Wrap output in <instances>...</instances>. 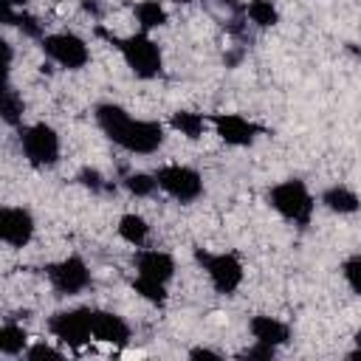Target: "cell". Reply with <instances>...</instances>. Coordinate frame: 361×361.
Returning <instances> with one entry per match:
<instances>
[{"mask_svg":"<svg viewBox=\"0 0 361 361\" xmlns=\"http://www.w3.org/2000/svg\"><path fill=\"white\" fill-rule=\"evenodd\" d=\"M34 234H37V220H34L31 209H25V206H3L0 209V240L8 248L20 251V248L31 245Z\"/></svg>","mask_w":361,"mask_h":361,"instance_id":"cell-11","label":"cell"},{"mask_svg":"<svg viewBox=\"0 0 361 361\" xmlns=\"http://www.w3.org/2000/svg\"><path fill=\"white\" fill-rule=\"evenodd\" d=\"M186 355H189L192 361H203V358H214V361H223V358H226L220 350H212V347H203V344H200V347H189V350H186Z\"/></svg>","mask_w":361,"mask_h":361,"instance_id":"cell-29","label":"cell"},{"mask_svg":"<svg viewBox=\"0 0 361 361\" xmlns=\"http://www.w3.org/2000/svg\"><path fill=\"white\" fill-rule=\"evenodd\" d=\"M169 130H175L178 135H183L186 141H197L203 138L206 127H209V116L206 113H197V110H175L166 121Z\"/></svg>","mask_w":361,"mask_h":361,"instance_id":"cell-17","label":"cell"},{"mask_svg":"<svg viewBox=\"0 0 361 361\" xmlns=\"http://www.w3.org/2000/svg\"><path fill=\"white\" fill-rule=\"evenodd\" d=\"M0 118H3V124L11 127V130H20V127H23V118H25V102H23V96L17 93V87H14L8 79L3 82Z\"/></svg>","mask_w":361,"mask_h":361,"instance_id":"cell-19","label":"cell"},{"mask_svg":"<svg viewBox=\"0 0 361 361\" xmlns=\"http://www.w3.org/2000/svg\"><path fill=\"white\" fill-rule=\"evenodd\" d=\"M245 20L259 28V31H268L279 23V8L271 3V0H245Z\"/></svg>","mask_w":361,"mask_h":361,"instance_id":"cell-22","label":"cell"},{"mask_svg":"<svg viewBox=\"0 0 361 361\" xmlns=\"http://www.w3.org/2000/svg\"><path fill=\"white\" fill-rule=\"evenodd\" d=\"M82 189H87L90 195H102V192H110V183H107V178L96 169V166H82L79 172H76V178H73Z\"/></svg>","mask_w":361,"mask_h":361,"instance_id":"cell-25","label":"cell"},{"mask_svg":"<svg viewBox=\"0 0 361 361\" xmlns=\"http://www.w3.org/2000/svg\"><path fill=\"white\" fill-rule=\"evenodd\" d=\"M45 327L68 350H85L93 341V307L79 305V307L56 310L48 316Z\"/></svg>","mask_w":361,"mask_h":361,"instance_id":"cell-6","label":"cell"},{"mask_svg":"<svg viewBox=\"0 0 361 361\" xmlns=\"http://www.w3.org/2000/svg\"><path fill=\"white\" fill-rule=\"evenodd\" d=\"M65 355H68L65 350H59V347H54L48 341H31L28 350L23 353L25 361H62Z\"/></svg>","mask_w":361,"mask_h":361,"instance_id":"cell-27","label":"cell"},{"mask_svg":"<svg viewBox=\"0 0 361 361\" xmlns=\"http://www.w3.org/2000/svg\"><path fill=\"white\" fill-rule=\"evenodd\" d=\"M248 333L254 341H262V344H271V347H285L290 341V324L276 319V316H268V313H254L248 319Z\"/></svg>","mask_w":361,"mask_h":361,"instance_id":"cell-14","label":"cell"},{"mask_svg":"<svg viewBox=\"0 0 361 361\" xmlns=\"http://www.w3.org/2000/svg\"><path fill=\"white\" fill-rule=\"evenodd\" d=\"M93 121L102 135L130 155H152L166 141V124L158 118H135L116 102H99L93 107Z\"/></svg>","mask_w":361,"mask_h":361,"instance_id":"cell-1","label":"cell"},{"mask_svg":"<svg viewBox=\"0 0 361 361\" xmlns=\"http://www.w3.org/2000/svg\"><path fill=\"white\" fill-rule=\"evenodd\" d=\"M3 23L6 25H14L23 37H28V39H42L45 37V25L39 23V17H34L31 11H25V8H11V6H6L3 3Z\"/></svg>","mask_w":361,"mask_h":361,"instance_id":"cell-20","label":"cell"},{"mask_svg":"<svg viewBox=\"0 0 361 361\" xmlns=\"http://www.w3.org/2000/svg\"><path fill=\"white\" fill-rule=\"evenodd\" d=\"M338 271H341L344 285H347L355 296H361V254H350V257H344Z\"/></svg>","mask_w":361,"mask_h":361,"instance_id":"cell-26","label":"cell"},{"mask_svg":"<svg viewBox=\"0 0 361 361\" xmlns=\"http://www.w3.org/2000/svg\"><path fill=\"white\" fill-rule=\"evenodd\" d=\"M206 116H209V127L214 130V135L228 147H251L257 138L268 135V127L240 113H206Z\"/></svg>","mask_w":361,"mask_h":361,"instance_id":"cell-10","label":"cell"},{"mask_svg":"<svg viewBox=\"0 0 361 361\" xmlns=\"http://www.w3.org/2000/svg\"><path fill=\"white\" fill-rule=\"evenodd\" d=\"M42 271L56 296H79L93 285V274L79 254H68L56 262H48Z\"/></svg>","mask_w":361,"mask_h":361,"instance_id":"cell-8","label":"cell"},{"mask_svg":"<svg viewBox=\"0 0 361 361\" xmlns=\"http://www.w3.org/2000/svg\"><path fill=\"white\" fill-rule=\"evenodd\" d=\"M3 3H6V6H11V8H25L31 0H3Z\"/></svg>","mask_w":361,"mask_h":361,"instance_id":"cell-32","label":"cell"},{"mask_svg":"<svg viewBox=\"0 0 361 361\" xmlns=\"http://www.w3.org/2000/svg\"><path fill=\"white\" fill-rule=\"evenodd\" d=\"M133 290H135L144 302H149V305H155V307H164L166 299H169V285L155 282V279H144V276H133Z\"/></svg>","mask_w":361,"mask_h":361,"instance_id":"cell-24","label":"cell"},{"mask_svg":"<svg viewBox=\"0 0 361 361\" xmlns=\"http://www.w3.org/2000/svg\"><path fill=\"white\" fill-rule=\"evenodd\" d=\"M133 338V327L116 310H93V341L124 350Z\"/></svg>","mask_w":361,"mask_h":361,"instance_id":"cell-13","label":"cell"},{"mask_svg":"<svg viewBox=\"0 0 361 361\" xmlns=\"http://www.w3.org/2000/svg\"><path fill=\"white\" fill-rule=\"evenodd\" d=\"M82 8H85L87 14H93V17H102V8H99V3H96V0H85V3H82Z\"/></svg>","mask_w":361,"mask_h":361,"instance_id":"cell-31","label":"cell"},{"mask_svg":"<svg viewBox=\"0 0 361 361\" xmlns=\"http://www.w3.org/2000/svg\"><path fill=\"white\" fill-rule=\"evenodd\" d=\"M39 48H42L45 59H51L62 71H82L90 62V45L79 34H73V31L45 34L39 39Z\"/></svg>","mask_w":361,"mask_h":361,"instance_id":"cell-9","label":"cell"},{"mask_svg":"<svg viewBox=\"0 0 361 361\" xmlns=\"http://www.w3.org/2000/svg\"><path fill=\"white\" fill-rule=\"evenodd\" d=\"M319 203H322L327 212H333V214H358V212H361V197H358V192L350 189V186H344V183L327 186V189L322 192Z\"/></svg>","mask_w":361,"mask_h":361,"instance_id":"cell-15","label":"cell"},{"mask_svg":"<svg viewBox=\"0 0 361 361\" xmlns=\"http://www.w3.org/2000/svg\"><path fill=\"white\" fill-rule=\"evenodd\" d=\"M166 3H175V6H189V3H195V0H166Z\"/></svg>","mask_w":361,"mask_h":361,"instance_id":"cell-33","label":"cell"},{"mask_svg":"<svg viewBox=\"0 0 361 361\" xmlns=\"http://www.w3.org/2000/svg\"><path fill=\"white\" fill-rule=\"evenodd\" d=\"M121 186L133 197H152L158 189V180H155V172H127L121 178Z\"/></svg>","mask_w":361,"mask_h":361,"instance_id":"cell-23","label":"cell"},{"mask_svg":"<svg viewBox=\"0 0 361 361\" xmlns=\"http://www.w3.org/2000/svg\"><path fill=\"white\" fill-rule=\"evenodd\" d=\"M155 180H158V189L172 197L175 203H195L203 197L206 186H203V175L195 169V166H186V164H164L155 169Z\"/></svg>","mask_w":361,"mask_h":361,"instance_id":"cell-7","label":"cell"},{"mask_svg":"<svg viewBox=\"0 0 361 361\" xmlns=\"http://www.w3.org/2000/svg\"><path fill=\"white\" fill-rule=\"evenodd\" d=\"M133 268H135V276H144V279H155V282H164L169 285L175 279V257L169 251H161V248H135L133 254Z\"/></svg>","mask_w":361,"mask_h":361,"instance_id":"cell-12","label":"cell"},{"mask_svg":"<svg viewBox=\"0 0 361 361\" xmlns=\"http://www.w3.org/2000/svg\"><path fill=\"white\" fill-rule=\"evenodd\" d=\"M116 231H118V237H121L127 245H133V248H144V245L149 243V223H147V217H141L138 212H124V214L118 217V223H116Z\"/></svg>","mask_w":361,"mask_h":361,"instance_id":"cell-18","label":"cell"},{"mask_svg":"<svg viewBox=\"0 0 361 361\" xmlns=\"http://www.w3.org/2000/svg\"><path fill=\"white\" fill-rule=\"evenodd\" d=\"M17 144L20 152L25 158V164L31 169H51L59 164L62 158V141L59 133L48 124V121H34V124H23L17 130Z\"/></svg>","mask_w":361,"mask_h":361,"instance_id":"cell-5","label":"cell"},{"mask_svg":"<svg viewBox=\"0 0 361 361\" xmlns=\"http://www.w3.org/2000/svg\"><path fill=\"white\" fill-rule=\"evenodd\" d=\"M265 203L290 226L307 228L316 212V197L302 178H285L265 189Z\"/></svg>","mask_w":361,"mask_h":361,"instance_id":"cell-3","label":"cell"},{"mask_svg":"<svg viewBox=\"0 0 361 361\" xmlns=\"http://www.w3.org/2000/svg\"><path fill=\"white\" fill-rule=\"evenodd\" d=\"M93 34L102 37V39H107V42L121 54L124 65L130 68V73H133L135 79L149 82V79H158V76L164 73V51H161V45H158L147 31H135V34L118 37V34L107 31L104 25H96Z\"/></svg>","mask_w":361,"mask_h":361,"instance_id":"cell-2","label":"cell"},{"mask_svg":"<svg viewBox=\"0 0 361 361\" xmlns=\"http://www.w3.org/2000/svg\"><path fill=\"white\" fill-rule=\"evenodd\" d=\"M192 257L197 268L206 274L209 285L220 296H234L245 279V265L240 254L234 251H209V248H192Z\"/></svg>","mask_w":361,"mask_h":361,"instance_id":"cell-4","label":"cell"},{"mask_svg":"<svg viewBox=\"0 0 361 361\" xmlns=\"http://www.w3.org/2000/svg\"><path fill=\"white\" fill-rule=\"evenodd\" d=\"M133 17L141 25V31H147V34L155 31V28H164L169 23V14H166L161 0H138L133 6Z\"/></svg>","mask_w":361,"mask_h":361,"instance_id":"cell-21","label":"cell"},{"mask_svg":"<svg viewBox=\"0 0 361 361\" xmlns=\"http://www.w3.org/2000/svg\"><path fill=\"white\" fill-rule=\"evenodd\" d=\"M276 353H279V350H276V347H271V344L251 341L245 350H240V353H237V358H243V361H271Z\"/></svg>","mask_w":361,"mask_h":361,"instance_id":"cell-28","label":"cell"},{"mask_svg":"<svg viewBox=\"0 0 361 361\" xmlns=\"http://www.w3.org/2000/svg\"><path fill=\"white\" fill-rule=\"evenodd\" d=\"M353 344H355V347L347 353V361H361V327L355 330V336H353Z\"/></svg>","mask_w":361,"mask_h":361,"instance_id":"cell-30","label":"cell"},{"mask_svg":"<svg viewBox=\"0 0 361 361\" xmlns=\"http://www.w3.org/2000/svg\"><path fill=\"white\" fill-rule=\"evenodd\" d=\"M28 344H31L28 330L17 319H6L0 327V355L3 358H23Z\"/></svg>","mask_w":361,"mask_h":361,"instance_id":"cell-16","label":"cell"}]
</instances>
